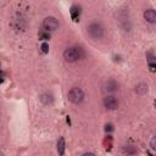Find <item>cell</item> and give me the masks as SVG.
<instances>
[{"instance_id": "6da1fadb", "label": "cell", "mask_w": 156, "mask_h": 156, "mask_svg": "<svg viewBox=\"0 0 156 156\" xmlns=\"http://www.w3.org/2000/svg\"><path fill=\"white\" fill-rule=\"evenodd\" d=\"M83 56H84V52L78 46H71L63 51V58L67 62H76L78 60H80Z\"/></svg>"}, {"instance_id": "7a4b0ae2", "label": "cell", "mask_w": 156, "mask_h": 156, "mask_svg": "<svg viewBox=\"0 0 156 156\" xmlns=\"http://www.w3.org/2000/svg\"><path fill=\"white\" fill-rule=\"evenodd\" d=\"M88 33H89V35L93 39L98 40V39H101L102 38V35H104V28H102V26L100 23L93 22V23H90L88 26Z\"/></svg>"}, {"instance_id": "3957f363", "label": "cell", "mask_w": 156, "mask_h": 156, "mask_svg": "<svg viewBox=\"0 0 156 156\" xmlns=\"http://www.w3.org/2000/svg\"><path fill=\"white\" fill-rule=\"evenodd\" d=\"M83 99H84V93H83V90L80 88L74 87V88H72L69 90V93H68V100L71 102H73V104H80L83 101Z\"/></svg>"}, {"instance_id": "277c9868", "label": "cell", "mask_w": 156, "mask_h": 156, "mask_svg": "<svg viewBox=\"0 0 156 156\" xmlns=\"http://www.w3.org/2000/svg\"><path fill=\"white\" fill-rule=\"evenodd\" d=\"M43 28L44 30L46 32H52V30H56L58 28V21L52 17V16H49L46 18H44L43 21Z\"/></svg>"}, {"instance_id": "5b68a950", "label": "cell", "mask_w": 156, "mask_h": 156, "mask_svg": "<svg viewBox=\"0 0 156 156\" xmlns=\"http://www.w3.org/2000/svg\"><path fill=\"white\" fill-rule=\"evenodd\" d=\"M104 105H105V107H106L107 110H116V108L118 107L119 102H118V99H117L116 96L108 95V96H106V98L104 99Z\"/></svg>"}, {"instance_id": "8992f818", "label": "cell", "mask_w": 156, "mask_h": 156, "mask_svg": "<svg viewBox=\"0 0 156 156\" xmlns=\"http://www.w3.org/2000/svg\"><path fill=\"white\" fill-rule=\"evenodd\" d=\"M117 89H118V84H117V82L113 80V79H108V80L105 82V84H104V90L107 91V93H115Z\"/></svg>"}, {"instance_id": "52a82bcc", "label": "cell", "mask_w": 156, "mask_h": 156, "mask_svg": "<svg viewBox=\"0 0 156 156\" xmlns=\"http://www.w3.org/2000/svg\"><path fill=\"white\" fill-rule=\"evenodd\" d=\"M144 18H145L147 22L154 23V22L156 21V12H155V10H152V9L145 10V11H144Z\"/></svg>"}, {"instance_id": "ba28073f", "label": "cell", "mask_w": 156, "mask_h": 156, "mask_svg": "<svg viewBox=\"0 0 156 156\" xmlns=\"http://www.w3.org/2000/svg\"><path fill=\"white\" fill-rule=\"evenodd\" d=\"M135 93L139 94V95H144V94H146V93H147V84H145V83H140V84H138V85L135 87Z\"/></svg>"}, {"instance_id": "9c48e42d", "label": "cell", "mask_w": 156, "mask_h": 156, "mask_svg": "<svg viewBox=\"0 0 156 156\" xmlns=\"http://www.w3.org/2000/svg\"><path fill=\"white\" fill-rule=\"evenodd\" d=\"M79 7H77V6H72L71 7V17H72V20L74 21V22H77L78 21V18H79Z\"/></svg>"}, {"instance_id": "30bf717a", "label": "cell", "mask_w": 156, "mask_h": 156, "mask_svg": "<svg viewBox=\"0 0 156 156\" xmlns=\"http://www.w3.org/2000/svg\"><path fill=\"white\" fill-rule=\"evenodd\" d=\"M65 139L63 138H60L57 140V152L58 155H63L65 154Z\"/></svg>"}, {"instance_id": "8fae6325", "label": "cell", "mask_w": 156, "mask_h": 156, "mask_svg": "<svg viewBox=\"0 0 156 156\" xmlns=\"http://www.w3.org/2000/svg\"><path fill=\"white\" fill-rule=\"evenodd\" d=\"M40 99H41V101H43L45 105H49V104L52 102V98H51V95H48V94H44Z\"/></svg>"}, {"instance_id": "7c38bea8", "label": "cell", "mask_w": 156, "mask_h": 156, "mask_svg": "<svg viewBox=\"0 0 156 156\" xmlns=\"http://www.w3.org/2000/svg\"><path fill=\"white\" fill-rule=\"evenodd\" d=\"M124 151H126L127 154H136V149L133 147V146H126V147H124Z\"/></svg>"}, {"instance_id": "4fadbf2b", "label": "cell", "mask_w": 156, "mask_h": 156, "mask_svg": "<svg viewBox=\"0 0 156 156\" xmlns=\"http://www.w3.org/2000/svg\"><path fill=\"white\" fill-rule=\"evenodd\" d=\"M40 50H41L43 54H48L49 52V45L46 43H43L41 46H40Z\"/></svg>"}, {"instance_id": "5bb4252c", "label": "cell", "mask_w": 156, "mask_h": 156, "mask_svg": "<svg viewBox=\"0 0 156 156\" xmlns=\"http://www.w3.org/2000/svg\"><path fill=\"white\" fill-rule=\"evenodd\" d=\"M150 146H151L152 150H156V139H155V138L151 139V144H150Z\"/></svg>"}, {"instance_id": "9a60e30c", "label": "cell", "mask_w": 156, "mask_h": 156, "mask_svg": "<svg viewBox=\"0 0 156 156\" xmlns=\"http://www.w3.org/2000/svg\"><path fill=\"white\" fill-rule=\"evenodd\" d=\"M39 37H40V38H43L44 40H46V39H49V38H50V35H49V34H45V33H43V32L39 34Z\"/></svg>"}, {"instance_id": "2e32d148", "label": "cell", "mask_w": 156, "mask_h": 156, "mask_svg": "<svg viewBox=\"0 0 156 156\" xmlns=\"http://www.w3.org/2000/svg\"><path fill=\"white\" fill-rule=\"evenodd\" d=\"M112 129H113V128H112V124H111V123H108V124L105 126V130H106V132H107V130L110 132V130H112Z\"/></svg>"}, {"instance_id": "e0dca14e", "label": "cell", "mask_w": 156, "mask_h": 156, "mask_svg": "<svg viewBox=\"0 0 156 156\" xmlns=\"http://www.w3.org/2000/svg\"><path fill=\"white\" fill-rule=\"evenodd\" d=\"M2 82H4V74H2V72L0 69V83H2Z\"/></svg>"}]
</instances>
